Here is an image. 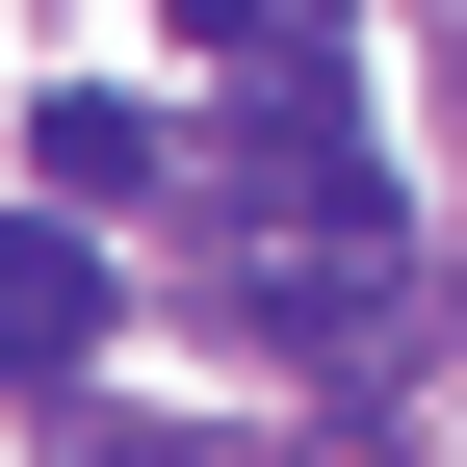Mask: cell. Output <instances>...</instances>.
<instances>
[{
	"instance_id": "6da1fadb",
	"label": "cell",
	"mask_w": 467,
	"mask_h": 467,
	"mask_svg": "<svg viewBox=\"0 0 467 467\" xmlns=\"http://www.w3.org/2000/svg\"><path fill=\"white\" fill-rule=\"evenodd\" d=\"M78 364H104V234L0 208V389H78Z\"/></svg>"
},
{
	"instance_id": "7a4b0ae2",
	"label": "cell",
	"mask_w": 467,
	"mask_h": 467,
	"mask_svg": "<svg viewBox=\"0 0 467 467\" xmlns=\"http://www.w3.org/2000/svg\"><path fill=\"white\" fill-rule=\"evenodd\" d=\"M26 156H52V208H130V182H156V104L78 78V104H26Z\"/></svg>"
},
{
	"instance_id": "3957f363",
	"label": "cell",
	"mask_w": 467,
	"mask_h": 467,
	"mask_svg": "<svg viewBox=\"0 0 467 467\" xmlns=\"http://www.w3.org/2000/svg\"><path fill=\"white\" fill-rule=\"evenodd\" d=\"M78 467H182V441H156V416H78Z\"/></svg>"
}]
</instances>
